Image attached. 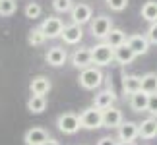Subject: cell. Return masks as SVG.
Returning a JSON list of instances; mask_svg holds the SVG:
<instances>
[{
	"mask_svg": "<svg viewBox=\"0 0 157 145\" xmlns=\"http://www.w3.org/2000/svg\"><path fill=\"white\" fill-rule=\"evenodd\" d=\"M80 124L83 130H97V128H103V110L95 106H89V108H83L82 114H80Z\"/></svg>",
	"mask_w": 157,
	"mask_h": 145,
	"instance_id": "obj_2",
	"label": "cell"
},
{
	"mask_svg": "<svg viewBox=\"0 0 157 145\" xmlns=\"http://www.w3.org/2000/svg\"><path fill=\"white\" fill-rule=\"evenodd\" d=\"M23 14H25V17H29V20H37V17H41V14H43V8H41L39 2H29L25 6V10H23Z\"/></svg>",
	"mask_w": 157,
	"mask_h": 145,
	"instance_id": "obj_27",
	"label": "cell"
},
{
	"mask_svg": "<svg viewBox=\"0 0 157 145\" xmlns=\"http://www.w3.org/2000/svg\"><path fill=\"white\" fill-rule=\"evenodd\" d=\"M126 33L122 31V29H118V27H113L111 29V33L105 37V41L103 43H107L111 48H118V46H122V45H126Z\"/></svg>",
	"mask_w": 157,
	"mask_h": 145,
	"instance_id": "obj_19",
	"label": "cell"
},
{
	"mask_svg": "<svg viewBox=\"0 0 157 145\" xmlns=\"http://www.w3.org/2000/svg\"><path fill=\"white\" fill-rule=\"evenodd\" d=\"M114 102H117V95H114L113 87H107V89L99 91L93 97V106L99 108V110H107V108H111Z\"/></svg>",
	"mask_w": 157,
	"mask_h": 145,
	"instance_id": "obj_10",
	"label": "cell"
},
{
	"mask_svg": "<svg viewBox=\"0 0 157 145\" xmlns=\"http://www.w3.org/2000/svg\"><path fill=\"white\" fill-rule=\"evenodd\" d=\"M16 10H17V2H16V0H2V2H0V16H2V17L14 16Z\"/></svg>",
	"mask_w": 157,
	"mask_h": 145,
	"instance_id": "obj_26",
	"label": "cell"
},
{
	"mask_svg": "<svg viewBox=\"0 0 157 145\" xmlns=\"http://www.w3.org/2000/svg\"><path fill=\"white\" fill-rule=\"evenodd\" d=\"M45 41H47V37H45V33L41 31V27H33L27 35V43L31 46H41V45H45Z\"/></svg>",
	"mask_w": 157,
	"mask_h": 145,
	"instance_id": "obj_25",
	"label": "cell"
},
{
	"mask_svg": "<svg viewBox=\"0 0 157 145\" xmlns=\"http://www.w3.org/2000/svg\"><path fill=\"white\" fill-rule=\"evenodd\" d=\"M111 29H113V20L109 16H105V14L93 17L91 23H89V31H91V35L95 39H103L105 41V37L111 33Z\"/></svg>",
	"mask_w": 157,
	"mask_h": 145,
	"instance_id": "obj_5",
	"label": "cell"
},
{
	"mask_svg": "<svg viewBox=\"0 0 157 145\" xmlns=\"http://www.w3.org/2000/svg\"><path fill=\"white\" fill-rule=\"evenodd\" d=\"M45 60L52 68H60V66H64L66 60H68V52H66V48H62V46H51L45 54Z\"/></svg>",
	"mask_w": 157,
	"mask_h": 145,
	"instance_id": "obj_12",
	"label": "cell"
},
{
	"mask_svg": "<svg viewBox=\"0 0 157 145\" xmlns=\"http://www.w3.org/2000/svg\"><path fill=\"white\" fill-rule=\"evenodd\" d=\"M0 2H2V0H0Z\"/></svg>",
	"mask_w": 157,
	"mask_h": 145,
	"instance_id": "obj_36",
	"label": "cell"
},
{
	"mask_svg": "<svg viewBox=\"0 0 157 145\" xmlns=\"http://www.w3.org/2000/svg\"><path fill=\"white\" fill-rule=\"evenodd\" d=\"M39 27H41V31L45 33L47 39H56L64 31V21L60 20V17L49 16V17H45V20H43V23H41Z\"/></svg>",
	"mask_w": 157,
	"mask_h": 145,
	"instance_id": "obj_7",
	"label": "cell"
},
{
	"mask_svg": "<svg viewBox=\"0 0 157 145\" xmlns=\"http://www.w3.org/2000/svg\"><path fill=\"white\" fill-rule=\"evenodd\" d=\"M49 139H51L49 132H47L45 128H39V126H35V128L27 130V132H25V137H23L25 145H45Z\"/></svg>",
	"mask_w": 157,
	"mask_h": 145,
	"instance_id": "obj_13",
	"label": "cell"
},
{
	"mask_svg": "<svg viewBox=\"0 0 157 145\" xmlns=\"http://www.w3.org/2000/svg\"><path fill=\"white\" fill-rule=\"evenodd\" d=\"M147 102H149V95H146L144 91L130 95L128 105L134 112H147Z\"/></svg>",
	"mask_w": 157,
	"mask_h": 145,
	"instance_id": "obj_18",
	"label": "cell"
},
{
	"mask_svg": "<svg viewBox=\"0 0 157 145\" xmlns=\"http://www.w3.org/2000/svg\"><path fill=\"white\" fill-rule=\"evenodd\" d=\"M107 6L113 12H122V10H126V6H128V0H107Z\"/></svg>",
	"mask_w": 157,
	"mask_h": 145,
	"instance_id": "obj_29",
	"label": "cell"
},
{
	"mask_svg": "<svg viewBox=\"0 0 157 145\" xmlns=\"http://www.w3.org/2000/svg\"><path fill=\"white\" fill-rule=\"evenodd\" d=\"M91 60L97 68L109 66L114 60V48H111L107 43H99V45L91 46Z\"/></svg>",
	"mask_w": 157,
	"mask_h": 145,
	"instance_id": "obj_3",
	"label": "cell"
},
{
	"mask_svg": "<svg viewBox=\"0 0 157 145\" xmlns=\"http://www.w3.org/2000/svg\"><path fill=\"white\" fill-rule=\"evenodd\" d=\"M51 87H52V83H51V80L47 76H35L31 80V83H29V91H31V95H41V97H45L47 93H49Z\"/></svg>",
	"mask_w": 157,
	"mask_h": 145,
	"instance_id": "obj_16",
	"label": "cell"
},
{
	"mask_svg": "<svg viewBox=\"0 0 157 145\" xmlns=\"http://www.w3.org/2000/svg\"><path fill=\"white\" fill-rule=\"evenodd\" d=\"M60 39L66 45H78L83 39V27L76 25V23H68V25H64V31L60 35Z\"/></svg>",
	"mask_w": 157,
	"mask_h": 145,
	"instance_id": "obj_14",
	"label": "cell"
},
{
	"mask_svg": "<svg viewBox=\"0 0 157 145\" xmlns=\"http://www.w3.org/2000/svg\"><path fill=\"white\" fill-rule=\"evenodd\" d=\"M56 126H58V130L62 132V134H68V136L76 134V132L82 128L80 114H76V112H62L56 118Z\"/></svg>",
	"mask_w": 157,
	"mask_h": 145,
	"instance_id": "obj_4",
	"label": "cell"
},
{
	"mask_svg": "<svg viewBox=\"0 0 157 145\" xmlns=\"http://www.w3.org/2000/svg\"><path fill=\"white\" fill-rule=\"evenodd\" d=\"M47 108V97H41V95H31L27 101V110L31 114H41L45 112Z\"/></svg>",
	"mask_w": 157,
	"mask_h": 145,
	"instance_id": "obj_22",
	"label": "cell"
},
{
	"mask_svg": "<svg viewBox=\"0 0 157 145\" xmlns=\"http://www.w3.org/2000/svg\"><path fill=\"white\" fill-rule=\"evenodd\" d=\"M70 20L72 23L76 25H86V23H91L93 20V10L89 4H83V2H78L74 4V8L70 12Z\"/></svg>",
	"mask_w": 157,
	"mask_h": 145,
	"instance_id": "obj_6",
	"label": "cell"
},
{
	"mask_svg": "<svg viewBox=\"0 0 157 145\" xmlns=\"http://www.w3.org/2000/svg\"><path fill=\"white\" fill-rule=\"evenodd\" d=\"M45 145H60V143H58L56 139H52V137H51V139H49V141H47Z\"/></svg>",
	"mask_w": 157,
	"mask_h": 145,
	"instance_id": "obj_33",
	"label": "cell"
},
{
	"mask_svg": "<svg viewBox=\"0 0 157 145\" xmlns=\"http://www.w3.org/2000/svg\"><path fill=\"white\" fill-rule=\"evenodd\" d=\"M140 137V126L132 120H124L118 126V141H136Z\"/></svg>",
	"mask_w": 157,
	"mask_h": 145,
	"instance_id": "obj_9",
	"label": "cell"
},
{
	"mask_svg": "<svg viewBox=\"0 0 157 145\" xmlns=\"http://www.w3.org/2000/svg\"><path fill=\"white\" fill-rule=\"evenodd\" d=\"M72 66L78 70H86V68H91L93 66V60H91V46H80L72 52Z\"/></svg>",
	"mask_w": 157,
	"mask_h": 145,
	"instance_id": "obj_8",
	"label": "cell"
},
{
	"mask_svg": "<svg viewBox=\"0 0 157 145\" xmlns=\"http://www.w3.org/2000/svg\"><path fill=\"white\" fill-rule=\"evenodd\" d=\"M52 8L58 14H66V12H72L74 8V0H52Z\"/></svg>",
	"mask_w": 157,
	"mask_h": 145,
	"instance_id": "obj_28",
	"label": "cell"
},
{
	"mask_svg": "<svg viewBox=\"0 0 157 145\" xmlns=\"http://www.w3.org/2000/svg\"><path fill=\"white\" fill-rule=\"evenodd\" d=\"M118 145H136V141H118Z\"/></svg>",
	"mask_w": 157,
	"mask_h": 145,
	"instance_id": "obj_34",
	"label": "cell"
},
{
	"mask_svg": "<svg viewBox=\"0 0 157 145\" xmlns=\"http://www.w3.org/2000/svg\"><path fill=\"white\" fill-rule=\"evenodd\" d=\"M142 17L146 20L149 25L151 23H157V2L155 0H147L142 6Z\"/></svg>",
	"mask_w": 157,
	"mask_h": 145,
	"instance_id": "obj_23",
	"label": "cell"
},
{
	"mask_svg": "<svg viewBox=\"0 0 157 145\" xmlns=\"http://www.w3.org/2000/svg\"><path fill=\"white\" fill-rule=\"evenodd\" d=\"M97 145H118V139H114L111 136H105V137H101L97 141Z\"/></svg>",
	"mask_w": 157,
	"mask_h": 145,
	"instance_id": "obj_32",
	"label": "cell"
},
{
	"mask_svg": "<svg viewBox=\"0 0 157 145\" xmlns=\"http://www.w3.org/2000/svg\"><path fill=\"white\" fill-rule=\"evenodd\" d=\"M134 58H136V54L128 48V45H122V46L114 48V62H117V64L128 66V64L134 62Z\"/></svg>",
	"mask_w": 157,
	"mask_h": 145,
	"instance_id": "obj_20",
	"label": "cell"
},
{
	"mask_svg": "<svg viewBox=\"0 0 157 145\" xmlns=\"http://www.w3.org/2000/svg\"><path fill=\"white\" fill-rule=\"evenodd\" d=\"M142 91L146 95H155L157 93V74L149 72V74L142 76Z\"/></svg>",
	"mask_w": 157,
	"mask_h": 145,
	"instance_id": "obj_24",
	"label": "cell"
},
{
	"mask_svg": "<svg viewBox=\"0 0 157 145\" xmlns=\"http://www.w3.org/2000/svg\"><path fill=\"white\" fill-rule=\"evenodd\" d=\"M103 72H101V68H97V66H91V68H86L80 72V77H78V81H80V85L83 89H97L101 83H103Z\"/></svg>",
	"mask_w": 157,
	"mask_h": 145,
	"instance_id": "obj_1",
	"label": "cell"
},
{
	"mask_svg": "<svg viewBox=\"0 0 157 145\" xmlns=\"http://www.w3.org/2000/svg\"><path fill=\"white\" fill-rule=\"evenodd\" d=\"M151 118H153V120H155V122H157V116H151Z\"/></svg>",
	"mask_w": 157,
	"mask_h": 145,
	"instance_id": "obj_35",
	"label": "cell"
},
{
	"mask_svg": "<svg viewBox=\"0 0 157 145\" xmlns=\"http://www.w3.org/2000/svg\"><path fill=\"white\" fill-rule=\"evenodd\" d=\"M124 122L122 118V110L117 106H111L107 108V110H103V128H109V130H118V126Z\"/></svg>",
	"mask_w": 157,
	"mask_h": 145,
	"instance_id": "obj_15",
	"label": "cell"
},
{
	"mask_svg": "<svg viewBox=\"0 0 157 145\" xmlns=\"http://www.w3.org/2000/svg\"><path fill=\"white\" fill-rule=\"evenodd\" d=\"M147 112L151 116H157V93L149 95V102H147Z\"/></svg>",
	"mask_w": 157,
	"mask_h": 145,
	"instance_id": "obj_31",
	"label": "cell"
},
{
	"mask_svg": "<svg viewBox=\"0 0 157 145\" xmlns=\"http://www.w3.org/2000/svg\"><path fill=\"white\" fill-rule=\"evenodd\" d=\"M146 37L149 41V45H157V23H151V25L147 27V31H146Z\"/></svg>",
	"mask_w": 157,
	"mask_h": 145,
	"instance_id": "obj_30",
	"label": "cell"
},
{
	"mask_svg": "<svg viewBox=\"0 0 157 145\" xmlns=\"http://www.w3.org/2000/svg\"><path fill=\"white\" fill-rule=\"evenodd\" d=\"M138 126H140V137L142 139H153V137H157V122L153 118L142 120Z\"/></svg>",
	"mask_w": 157,
	"mask_h": 145,
	"instance_id": "obj_21",
	"label": "cell"
},
{
	"mask_svg": "<svg viewBox=\"0 0 157 145\" xmlns=\"http://www.w3.org/2000/svg\"><path fill=\"white\" fill-rule=\"evenodd\" d=\"M122 91L126 95H134L142 91V76H134V74H126L122 76Z\"/></svg>",
	"mask_w": 157,
	"mask_h": 145,
	"instance_id": "obj_17",
	"label": "cell"
},
{
	"mask_svg": "<svg viewBox=\"0 0 157 145\" xmlns=\"http://www.w3.org/2000/svg\"><path fill=\"white\" fill-rule=\"evenodd\" d=\"M126 45H128V48L136 56H144V54H147V50H149V41H147L146 35H130V37L126 39Z\"/></svg>",
	"mask_w": 157,
	"mask_h": 145,
	"instance_id": "obj_11",
	"label": "cell"
}]
</instances>
